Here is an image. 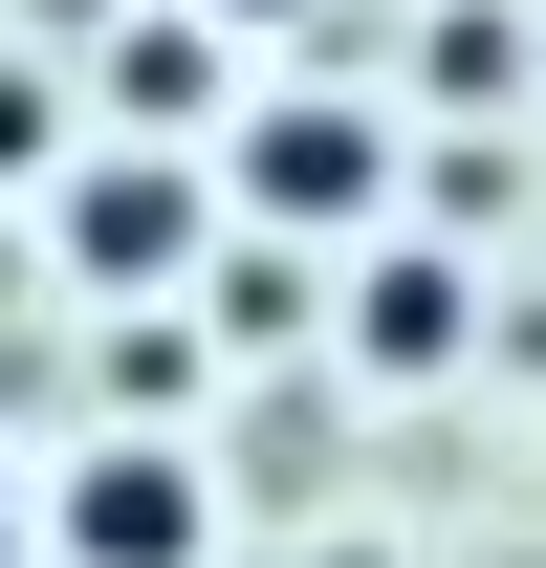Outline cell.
Masks as SVG:
<instances>
[{
  "label": "cell",
  "instance_id": "6da1fadb",
  "mask_svg": "<svg viewBox=\"0 0 546 568\" xmlns=\"http://www.w3.org/2000/svg\"><path fill=\"white\" fill-rule=\"evenodd\" d=\"M67 568H198V459L110 437V459L67 481Z\"/></svg>",
  "mask_w": 546,
  "mask_h": 568
},
{
  "label": "cell",
  "instance_id": "7a4b0ae2",
  "mask_svg": "<svg viewBox=\"0 0 546 568\" xmlns=\"http://www.w3.org/2000/svg\"><path fill=\"white\" fill-rule=\"evenodd\" d=\"M241 175H263L284 219H372V175H394V132H372V110H263V132H241Z\"/></svg>",
  "mask_w": 546,
  "mask_h": 568
},
{
  "label": "cell",
  "instance_id": "3957f363",
  "mask_svg": "<svg viewBox=\"0 0 546 568\" xmlns=\"http://www.w3.org/2000/svg\"><path fill=\"white\" fill-rule=\"evenodd\" d=\"M67 241H88V263H110V284H175V263H198V197H175L153 153H110V175H88V197H67Z\"/></svg>",
  "mask_w": 546,
  "mask_h": 568
},
{
  "label": "cell",
  "instance_id": "277c9868",
  "mask_svg": "<svg viewBox=\"0 0 546 568\" xmlns=\"http://www.w3.org/2000/svg\"><path fill=\"white\" fill-rule=\"evenodd\" d=\"M350 351L372 372H459V263H350Z\"/></svg>",
  "mask_w": 546,
  "mask_h": 568
},
{
  "label": "cell",
  "instance_id": "5b68a950",
  "mask_svg": "<svg viewBox=\"0 0 546 568\" xmlns=\"http://www.w3.org/2000/svg\"><path fill=\"white\" fill-rule=\"evenodd\" d=\"M198 88H219V44H198V22H132V44H110V110H153V132H175Z\"/></svg>",
  "mask_w": 546,
  "mask_h": 568
},
{
  "label": "cell",
  "instance_id": "8992f818",
  "mask_svg": "<svg viewBox=\"0 0 546 568\" xmlns=\"http://www.w3.org/2000/svg\"><path fill=\"white\" fill-rule=\"evenodd\" d=\"M219 22H263V0H219Z\"/></svg>",
  "mask_w": 546,
  "mask_h": 568
},
{
  "label": "cell",
  "instance_id": "52a82bcc",
  "mask_svg": "<svg viewBox=\"0 0 546 568\" xmlns=\"http://www.w3.org/2000/svg\"><path fill=\"white\" fill-rule=\"evenodd\" d=\"M0 547H22V503H0Z\"/></svg>",
  "mask_w": 546,
  "mask_h": 568
}]
</instances>
